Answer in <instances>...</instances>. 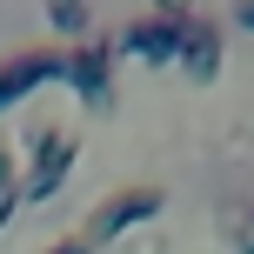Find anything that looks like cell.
Returning a JSON list of instances; mask_svg holds the SVG:
<instances>
[{
	"label": "cell",
	"instance_id": "cell-1",
	"mask_svg": "<svg viewBox=\"0 0 254 254\" xmlns=\"http://www.w3.org/2000/svg\"><path fill=\"white\" fill-rule=\"evenodd\" d=\"M161 207H167V194L147 188V181H140V188H114L107 201H94L87 221H80V241H87V254H94V248H114L121 234H134L140 221H154Z\"/></svg>",
	"mask_w": 254,
	"mask_h": 254
},
{
	"label": "cell",
	"instance_id": "cell-2",
	"mask_svg": "<svg viewBox=\"0 0 254 254\" xmlns=\"http://www.w3.org/2000/svg\"><path fill=\"white\" fill-rule=\"evenodd\" d=\"M54 80H61V87H74L87 107H114V34L74 40V47L61 54V67H54Z\"/></svg>",
	"mask_w": 254,
	"mask_h": 254
},
{
	"label": "cell",
	"instance_id": "cell-3",
	"mask_svg": "<svg viewBox=\"0 0 254 254\" xmlns=\"http://www.w3.org/2000/svg\"><path fill=\"white\" fill-rule=\"evenodd\" d=\"M34 167L20 174V201H47V194H61V181L74 174L80 161V134H61V127H34Z\"/></svg>",
	"mask_w": 254,
	"mask_h": 254
},
{
	"label": "cell",
	"instance_id": "cell-4",
	"mask_svg": "<svg viewBox=\"0 0 254 254\" xmlns=\"http://www.w3.org/2000/svg\"><path fill=\"white\" fill-rule=\"evenodd\" d=\"M181 27H188V13H140V20H127L114 34V61H147V67H167L181 47Z\"/></svg>",
	"mask_w": 254,
	"mask_h": 254
},
{
	"label": "cell",
	"instance_id": "cell-5",
	"mask_svg": "<svg viewBox=\"0 0 254 254\" xmlns=\"http://www.w3.org/2000/svg\"><path fill=\"white\" fill-rule=\"evenodd\" d=\"M221 20H207V13H188V27H181V47H174V67H188V80H214L221 74Z\"/></svg>",
	"mask_w": 254,
	"mask_h": 254
},
{
	"label": "cell",
	"instance_id": "cell-6",
	"mask_svg": "<svg viewBox=\"0 0 254 254\" xmlns=\"http://www.w3.org/2000/svg\"><path fill=\"white\" fill-rule=\"evenodd\" d=\"M54 67H61V47H27V54H13V61H0V107H13L34 87H47Z\"/></svg>",
	"mask_w": 254,
	"mask_h": 254
},
{
	"label": "cell",
	"instance_id": "cell-7",
	"mask_svg": "<svg viewBox=\"0 0 254 254\" xmlns=\"http://www.w3.org/2000/svg\"><path fill=\"white\" fill-rule=\"evenodd\" d=\"M47 20H54V34H67V40H87L94 7H87V0H47Z\"/></svg>",
	"mask_w": 254,
	"mask_h": 254
},
{
	"label": "cell",
	"instance_id": "cell-8",
	"mask_svg": "<svg viewBox=\"0 0 254 254\" xmlns=\"http://www.w3.org/2000/svg\"><path fill=\"white\" fill-rule=\"evenodd\" d=\"M0 188H20V161H13L7 140H0Z\"/></svg>",
	"mask_w": 254,
	"mask_h": 254
},
{
	"label": "cell",
	"instance_id": "cell-9",
	"mask_svg": "<svg viewBox=\"0 0 254 254\" xmlns=\"http://www.w3.org/2000/svg\"><path fill=\"white\" fill-rule=\"evenodd\" d=\"M13 214H20V188H0V228H7Z\"/></svg>",
	"mask_w": 254,
	"mask_h": 254
},
{
	"label": "cell",
	"instance_id": "cell-10",
	"mask_svg": "<svg viewBox=\"0 0 254 254\" xmlns=\"http://www.w3.org/2000/svg\"><path fill=\"white\" fill-rule=\"evenodd\" d=\"M47 254H87V241H80V234H61V241H54Z\"/></svg>",
	"mask_w": 254,
	"mask_h": 254
},
{
	"label": "cell",
	"instance_id": "cell-11",
	"mask_svg": "<svg viewBox=\"0 0 254 254\" xmlns=\"http://www.w3.org/2000/svg\"><path fill=\"white\" fill-rule=\"evenodd\" d=\"M234 248H241V254H254V214L241 221V228H234Z\"/></svg>",
	"mask_w": 254,
	"mask_h": 254
},
{
	"label": "cell",
	"instance_id": "cell-12",
	"mask_svg": "<svg viewBox=\"0 0 254 254\" xmlns=\"http://www.w3.org/2000/svg\"><path fill=\"white\" fill-rule=\"evenodd\" d=\"M234 20H241L248 34H254V0H241V7H234Z\"/></svg>",
	"mask_w": 254,
	"mask_h": 254
},
{
	"label": "cell",
	"instance_id": "cell-13",
	"mask_svg": "<svg viewBox=\"0 0 254 254\" xmlns=\"http://www.w3.org/2000/svg\"><path fill=\"white\" fill-rule=\"evenodd\" d=\"M154 13H188V0H154Z\"/></svg>",
	"mask_w": 254,
	"mask_h": 254
}]
</instances>
